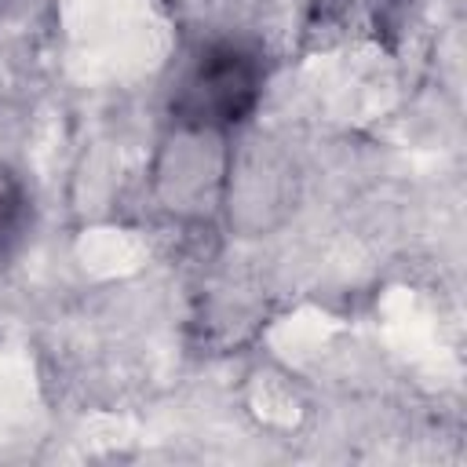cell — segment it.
Here are the masks:
<instances>
[{"instance_id":"2","label":"cell","mask_w":467,"mask_h":467,"mask_svg":"<svg viewBox=\"0 0 467 467\" xmlns=\"http://www.w3.org/2000/svg\"><path fill=\"white\" fill-rule=\"evenodd\" d=\"M398 22V0H314L303 22V47L328 51L358 40H387Z\"/></svg>"},{"instance_id":"3","label":"cell","mask_w":467,"mask_h":467,"mask_svg":"<svg viewBox=\"0 0 467 467\" xmlns=\"http://www.w3.org/2000/svg\"><path fill=\"white\" fill-rule=\"evenodd\" d=\"M18 226H22V186L0 164V248L18 234Z\"/></svg>"},{"instance_id":"1","label":"cell","mask_w":467,"mask_h":467,"mask_svg":"<svg viewBox=\"0 0 467 467\" xmlns=\"http://www.w3.org/2000/svg\"><path fill=\"white\" fill-rule=\"evenodd\" d=\"M263 91V69L241 44H212L186 73L175 95V117L190 128L241 124Z\"/></svg>"}]
</instances>
